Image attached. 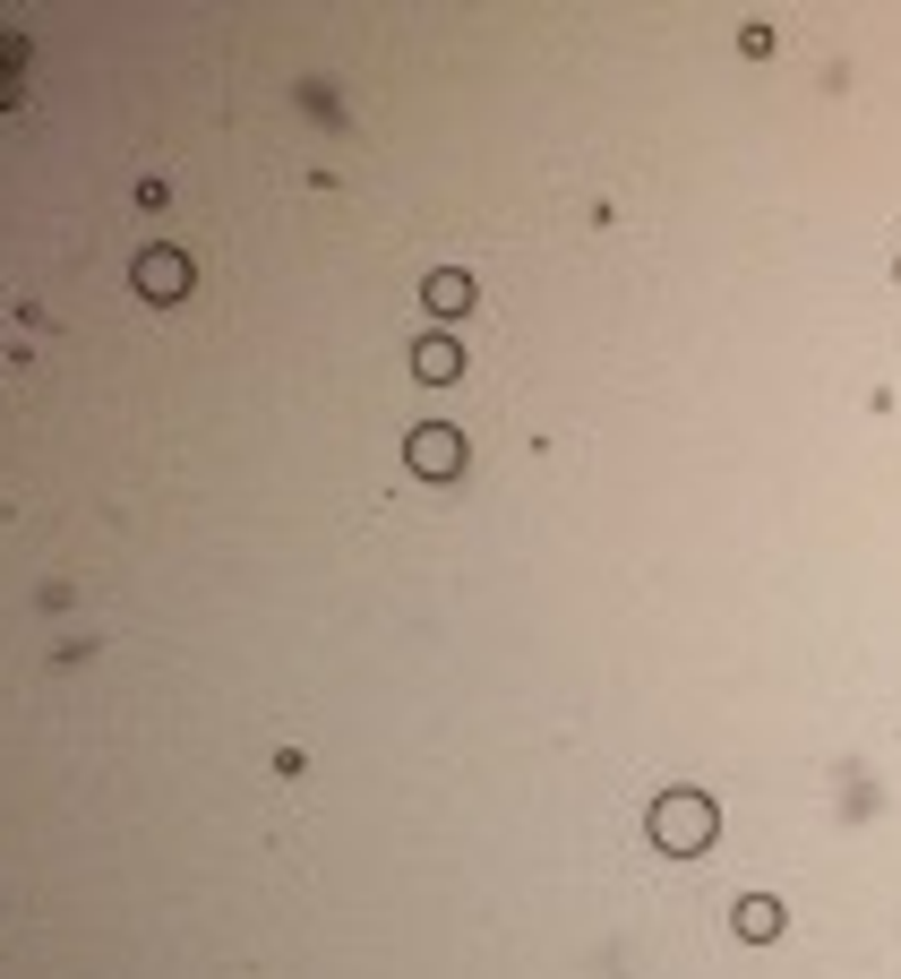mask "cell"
<instances>
[{
    "instance_id": "obj_1",
    "label": "cell",
    "mask_w": 901,
    "mask_h": 979,
    "mask_svg": "<svg viewBox=\"0 0 901 979\" xmlns=\"http://www.w3.org/2000/svg\"><path fill=\"white\" fill-rule=\"evenodd\" d=\"M652 842L678 850V859H687V850H705L712 842V808L696 799V790H670V799L652 808Z\"/></svg>"
},
{
    "instance_id": "obj_2",
    "label": "cell",
    "mask_w": 901,
    "mask_h": 979,
    "mask_svg": "<svg viewBox=\"0 0 901 979\" xmlns=\"http://www.w3.org/2000/svg\"><path fill=\"white\" fill-rule=\"evenodd\" d=\"M138 284H146V301H181L190 293V259H181V250H146V259H138Z\"/></svg>"
},
{
    "instance_id": "obj_3",
    "label": "cell",
    "mask_w": 901,
    "mask_h": 979,
    "mask_svg": "<svg viewBox=\"0 0 901 979\" xmlns=\"http://www.w3.org/2000/svg\"><path fill=\"white\" fill-rule=\"evenodd\" d=\"M413 464H421V473H455V464H464V438H455V430H421Z\"/></svg>"
},
{
    "instance_id": "obj_4",
    "label": "cell",
    "mask_w": 901,
    "mask_h": 979,
    "mask_svg": "<svg viewBox=\"0 0 901 979\" xmlns=\"http://www.w3.org/2000/svg\"><path fill=\"white\" fill-rule=\"evenodd\" d=\"M413 370H421V379H455V370H464V353H455L447 335H429V344L413 353Z\"/></svg>"
},
{
    "instance_id": "obj_5",
    "label": "cell",
    "mask_w": 901,
    "mask_h": 979,
    "mask_svg": "<svg viewBox=\"0 0 901 979\" xmlns=\"http://www.w3.org/2000/svg\"><path fill=\"white\" fill-rule=\"evenodd\" d=\"M429 310H473V284H464V275H429Z\"/></svg>"
},
{
    "instance_id": "obj_6",
    "label": "cell",
    "mask_w": 901,
    "mask_h": 979,
    "mask_svg": "<svg viewBox=\"0 0 901 979\" xmlns=\"http://www.w3.org/2000/svg\"><path fill=\"white\" fill-rule=\"evenodd\" d=\"M739 937H781V911H772L765 894H756V902H739Z\"/></svg>"
}]
</instances>
